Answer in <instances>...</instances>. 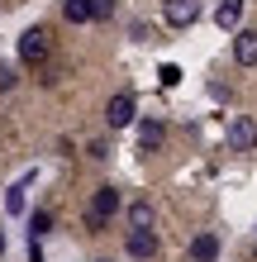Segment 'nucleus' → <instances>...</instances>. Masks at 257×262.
Masks as SVG:
<instances>
[{
    "mask_svg": "<svg viewBox=\"0 0 257 262\" xmlns=\"http://www.w3.org/2000/svg\"><path fill=\"white\" fill-rule=\"evenodd\" d=\"M105 124H110V129L133 124V91H114V96H110V105H105Z\"/></svg>",
    "mask_w": 257,
    "mask_h": 262,
    "instance_id": "obj_4",
    "label": "nucleus"
},
{
    "mask_svg": "<svg viewBox=\"0 0 257 262\" xmlns=\"http://www.w3.org/2000/svg\"><path fill=\"white\" fill-rule=\"evenodd\" d=\"M114 14V0H90V19H110Z\"/></svg>",
    "mask_w": 257,
    "mask_h": 262,
    "instance_id": "obj_14",
    "label": "nucleus"
},
{
    "mask_svg": "<svg viewBox=\"0 0 257 262\" xmlns=\"http://www.w3.org/2000/svg\"><path fill=\"white\" fill-rule=\"evenodd\" d=\"M124 205L119 200V191L114 186H96V195H90V210H86V229L90 234H105V224H110V214Z\"/></svg>",
    "mask_w": 257,
    "mask_h": 262,
    "instance_id": "obj_1",
    "label": "nucleus"
},
{
    "mask_svg": "<svg viewBox=\"0 0 257 262\" xmlns=\"http://www.w3.org/2000/svg\"><path fill=\"white\" fill-rule=\"evenodd\" d=\"M219 257V238L215 234H195L191 238V262H215Z\"/></svg>",
    "mask_w": 257,
    "mask_h": 262,
    "instance_id": "obj_9",
    "label": "nucleus"
},
{
    "mask_svg": "<svg viewBox=\"0 0 257 262\" xmlns=\"http://www.w3.org/2000/svg\"><path fill=\"white\" fill-rule=\"evenodd\" d=\"M124 248H129V257H138V262H148L157 253V234L153 229H129V238H124Z\"/></svg>",
    "mask_w": 257,
    "mask_h": 262,
    "instance_id": "obj_6",
    "label": "nucleus"
},
{
    "mask_svg": "<svg viewBox=\"0 0 257 262\" xmlns=\"http://www.w3.org/2000/svg\"><path fill=\"white\" fill-rule=\"evenodd\" d=\"M100 262H110V257H100Z\"/></svg>",
    "mask_w": 257,
    "mask_h": 262,
    "instance_id": "obj_19",
    "label": "nucleus"
},
{
    "mask_svg": "<svg viewBox=\"0 0 257 262\" xmlns=\"http://www.w3.org/2000/svg\"><path fill=\"white\" fill-rule=\"evenodd\" d=\"M162 143H167V129H162L157 119H143V124H138V148L143 152H157Z\"/></svg>",
    "mask_w": 257,
    "mask_h": 262,
    "instance_id": "obj_8",
    "label": "nucleus"
},
{
    "mask_svg": "<svg viewBox=\"0 0 257 262\" xmlns=\"http://www.w3.org/2000/svg\"><path fill=\"white\" fill-rule=\"evenodd\" d=\"M0 91H14V67L0 62Z\"/></svg>",
    "mask_w": 257,
    "mask_h": 262,
    "instance_id": "obj_16",
    "label": "nucleus"
},
{
    "mask_svg": "<svg viewBox=\"0 0 257 262\" xmlns=\"http://www.w3.org/2000/svg\"><path fill=\"white\" fill-rule=\"evenodd\" d=\"M48 229H53V214H48V210H38L34 220H29V243H34V238H43Z\"/></svg>",
    "mask_w": 257,
    "mask_h": 262,
    "instance_id": "obj_13",
    "label": "nucleus"
},
{
    "mask_svg": "<svg viewBox=\"0 0 257 262\" xmlns=\"http://www.w3.org/2000/svg\"><path fill=\"white\" fill-rule=\"evenodd\" d=\"M233 62L238 67H257V29H238L233 34Z\"/></svg>",
    "mask_w": 257,
    "mask_h": 262,
    "instance_id": "obj_7",
    "label": "nucleus"
},
{
    "mask_svg": "<svg viewBox=\"0 0 257 262\" xmlns=\"http://www.w3.org/2000/svg\"><path fill=\"white\" fill-rule=\"evenodd\" d=\"M129 224L133 229H153V205H148V200H133L129 205Z\"/></svg>",
    "mask_w": 257,
    "mask_h": 262,
    "instance_id": "obj_11",
    "label": "nucleus"
},
{
    "mask_svg": "<svg viewBox=\"0 0 257 262\" xmlns=\"http://www.w3.org/2000/svg\"><path fill=\"white\" fill-rule=\"evenodd\" d=\"M48 53H53V43H48V29H24L19 34V57L24 62H48Z\"/></svg>",
    "mask_w": 257,
    "mask_h": 262,
    "instance_id": "obj_2",
    "label": "nucleus"
},
{
    "mask_svg": "<svg viewBox=\"0 0 257 262\" xmlns=\"http://www.w3.org/2000/svg\"><path fill=\"white\" fill-rule=\"evenodd\" d=\"M238 19H243V0H219L215 5V24L219 29H238Z\"/></svg>",
    "mask_w": 257,
    "mask_h": 262,
    "instance_id": "obj_10",
    "label": "nucleus"
},
{
    "mask_svg": "<svg viewBox=\"0 0 257 262\" xmlns=\"http://www.w3.org/2000/svg\"><path fill=\"white\" fill-rule=\"evenodd\" d=\"M0 253H5V234H0Z\"/></svg>",
    "mask_w": 257,
    "mask_h": 262,
    "instance_id": "obj_18",
    "label": "nucleus"
},
{
    "mask_svg": "<svg viewBox=\"0 0 257 262\" xmlns=\"http://www.w3.org/2000/svg\"><path fill=\"white\" fill-rule=\"evenodd\" d=\"M224 143H229V152H252L257 148V124L248 115H238L233 124H229V134H224Z\"/></svg>",
    "mask_w": 257,
    "mask_h": 262,
    "instance_id": "obj_3",
    "label": "nucleus"
},
{
    "mask_svg": "<svg viewBox=\"0 0 257 262\" xmlns=\"http://www.w3.org/2000/svg\"><path fill=\"white\" fill-rule=\"evenodd\" d=\"M157 76H162V86H176V81H181V67H172V62H167Z\"/></svg>",
    "mask_w": 257,
    "mask_h": 262,
    "instance_id": "obj_17",
    "label": "nucleus"
},
{
    "mask_svg": "<svg viewBox=\"0 0 257 262\" xmlns=\"http://www.w3.org/2000/svg\"><path fill=\"white\" fill-rule=\"evenodd\" d=\"M62 14H67V24H90V0H67Z\"/></svg>",
    "mask_w": 257,
    "mask_h": 262,
    "instance_id": "obj_12",
    "label": "nucleus"
},
{
    "mask_svg": "<svg viewBox=\"0 0 257 262\" xmlns=\"http://www.w3.org/2000/svg\"><path fill=\"white\" fill-rule=\"evenodd\" d=\"M5 210H14V214H19V210H24V186H14V191L5 195Z\"/></svg>",
    "mask_w": 257,
    "mask_h": 262,
    "instance_id": "obj_15",
    "label": "nucleus"
},
{
    "mask_svg": "<svg viewBox=\"0 0 257 262\" xmlns=\"http://www.w3.org/2000/svg\"><path fill=\"white\" fill-rule=\"evenodd\" d=\"M162 19L172 29H191L200 19V0H167V5H162Z\"/></svg>",
    "mask_w": 257,
    "mask_h": 262,
    "instance_id": "obj_5",
    "label": "nucleus"
}]
</instances>
